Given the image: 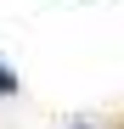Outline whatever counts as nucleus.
I'll list each match as a JSON object with an SVG mask.
<instances>
[{"mask_svg":"<svg viewBox=\"0 0 124 129\" xmlns=\"http://www.w3.org/2000/svg\"><path fill=\"white\" fill-rule=\"evenodd\" d=\"M17 90V73H6V68H0V95H11Z\"/></svg>","mask_w":124,"mask_h":129,"instance_id":"1","label":"nucleus"}]
</instances>
